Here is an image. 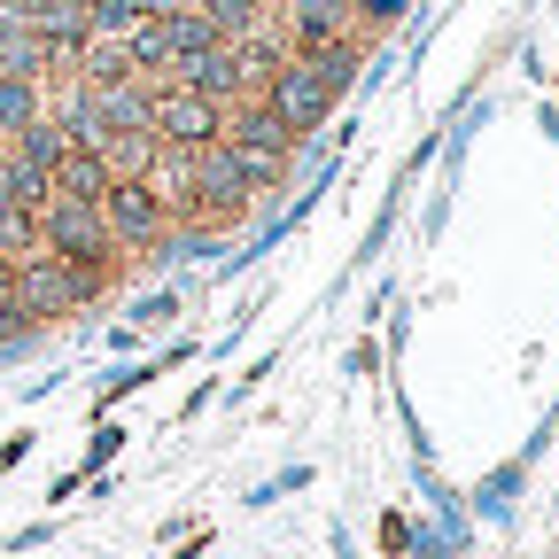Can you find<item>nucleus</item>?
Listing matches in <instances>:
<instances>
[{"mask_svg":"<svg viewBox=\"0 0 559 559\" xmlns=\"http://www.w3.org/2000/svg\"><path fill=\"white\" fill-rule=\"evenodd\" d=\"M102 296H109V272H79V264H62V257H47V249L16 257V311H24L32 326H55V319H70V311L102 304Z\"/></svg>","mask_w":559,"mask_h":559,"instance_id":"nucleus-2","label":"nucleus"},{"mask_svg":"<svg viewBox=\"0 0 559 559\" xmlns=\"http://www.w3.org/2000/svg\"><path fill=\"white\" fill-rule=\"evenodd\" d=\"M264 102H272V117H280V124H288V132L304 140V132H319V124L334 117V102H342V94L326 86V70H319L311 55H288V62L272 70Z\"/></svg>","mask_w":559,"mask_h":559,"instance_id":"nucleus-5","label":"nucleus"},{"mask_svg":"<svg viewBox=\"0 0 559 559\" xmlns=\"http://www.w3.org/2000/svg\"><path fill=\"white\" fill-rule=\"evenodd\" d=\"M39 117H47V86L39 79H0V140H16Z\"/></svg>","mask_w":559,"mask_h":559,"instance_id":"nucleus-10","label":"nucleus"},{"mask_svg":"<svg viewBox=\"0 0 559 559\" xmlns=\"http://www.w3.org/2000/svg\"><path fill=\"white\" fill-rule=\"evenodd\" d=\"M171 86H187V94H202V102H218V109L249 102V94H241V79H234V55H226V47L179 55V62H171Z\"/></svg>","mask_w":559,"mask_h":559,"instance_id":"nucleus-7","label":"nucleus"},{"mask_svg":"<svg viewBox=\"0 0 559 559\" xmlns=\"http://www.w3.org/2000/svg\"><path fill=\"white\" fill-rule=\"evenodd\" d=\"M0 148H9L24 171H47V179H55V164L70 156V140H62V124H55V117H39V124H24L16 140H0Z\"/></svg>","mask_w":559,"mask_h":559,"instance_id":"nucleus-9","label":"nucleus"},{"mask_svg":"<svg viewBox=\"0 0 559 559\" xmlns=\"http://www.w3.org/2000/svg\"><path fill=\"white\" fill-rule=\"evenodd\" d=\"M102 226H109V241H117V257H124V249H164V234H171L179 218L164 210V194H156L148 179H109Z\"/></svg>","mask_w":559,"mask_h":559,"instance_id":"nucleus-4","label":"nucleus"},{"mask_svg":"<svg viewBox=\"0 0 559 559\" xmlns=\"http://www.w3.org/2000/svg\"><path fill=\"white\" fill-rule=\"evenodd\" d=\"M16 304V257H0V311Z\"/></svg>","mask_w":559,"mask_h":559,"instance_id":"nucleus-12","label":"nucleus"},{"mask_svg":"<svg viewBox=\"0 0 559 559\" xmlns=\"http://www.w3.org/2000/svg\"><path fill=\"white\" fill-rule=\"evenodd\" d=\"M148 132L164 140V148H210V140L226 132V109L187 94V86H171V79H156L148 86Z\"/></svg>","mask_w":559,"mask_h":559,"instance_id":"nucleus-6","label":"nucleus"},{"mask_svg":"<svg viewBox=\"0 0 559 559\" xmlns=\"http://www.w3.org/2000/svg\"><path fill=\"white\" fill-rule=\"evenodd\" d=\"M226 156L241 164V179H249V194H272V187H288V171H296V132L272 117V102L264 94H249V102H234L226 109Z\"/></svg>","mask_w":559,"mask_h":559,"instance_id":"nucleus-1","label":"nucleus"},{"mask_svg":"<svg viewBox=\"0 0 559 559\" xmlns=\"http://www.w3.org/2000/svg\"><path fill=\"white\" fill-rule=\"evenodd\" d=\"M47 187H55L62 202H102V194H109V164H102L94 148H70V156L55 164V179H47Z\"/></svg>","mask_w":559,"mask_h":559,"instance_id":"nucleus-8","label":"nucleus"},{"mask_svg":"<svg viewBox=\"0 0 559 559\" xmlns=\"http://www.w3.org/2000/svg\"><path fill=\"white\" fill-rule=\"evenodd\" d=\"M39 249L62 257V264H79V272H117L124 264L109 226H102V202H62V194L39 210Z\"/></svg>","mask_w":559,"mask_h":559,"instance_id":"nucleus-3","label":"nucleus"},{"mask_svg":"<svg viewBox=\"0 0 559 559\" xmlns=\"http://www.w3.org/2000/svg\"><path fill=\"white\" fill-rule=\"evenodd\" d=\"M404 16H412V0H349V32H358V39H381Z\"/></svg>","mask_w":559,"mask_h":559,"instance_id":"nucleus-11","label":"nucleus"}]
</instances>
